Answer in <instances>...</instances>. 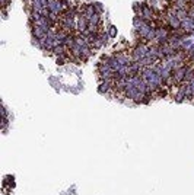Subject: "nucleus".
I'll list each match as a JSON object with an SVG mask.
<instances>
[{"instance_id":"nucleus-4","label":"nucleus","mask_w":194,"mask_h":195,"mask_svg":"<svg viewBox=\"0 0 194 195\" xmlns=\"http://www.w3.org/2000/svg\"><path fill=\"white\" fill-rule=\"evenodd\" d=\"M177 18H178L181 22L187 21V19H188V10H187V9H180V10H177Z\"/></svg>"},{"instance_id":"nucleus-5","label":"nucleus","mask_w":194,"mask_h":195,"mask_svg":"<svg viewBox=\"0 0 194 195\" xmlns=\"http://www.w3.org/2000/svg\"><path fill=\"white\" fill-rule=\"evenodd\" d=\"M108 35H110V38H116L117 37V28L114 25H111V26L108 28Z\"/></svg>"},{"instance_id":"nucleus-6","label":"nucleus","mask_w":194,"mask_h":195,"mask_svg":"<svg viewBox=\"0 0 194 195\" xmlns=\"http://www.w3.org/2000/svg\"><path fill=\"white\" fill-rule=\"evenodd\" d=\"M93 4H95V10H96V13L102 15V12H104V7L101 6V3H93Z\"/></svg>"},{"instance_id":"nucleus-1","label":"nucleus","mask_w":194,"mask_h":195,"mask_svg":"<svg viewBox=\"0 0 194 195\" xmlns=\"http://www.w3.org/2000/svg\"><path fill=\"white\" fill-rule=\"evenodd\" d=\"M187 73H188V67H187V66H184V67H181V69H177V70L174 72V77H175L177 84H183V83H184Z\"/></svg>"},{"instance_id":"nucleus-3","label":"nucleus","mask_w":194,"mask_h":195,"mask_svg":"<svg viewBox=\"0 0 194 195\" xmlns=\"http://www.w3.org/2000/svg\"><path fill=\"white\" fill-rule=\"evenodd\" d=\"M69 50L64 47V45H57V47H54L53 48V54L56 55V57H60V55H64L66 52H67Z\"/></svg>"},{"instance_id":"nucleus-2","label":"nucleus","mask_w":194,"mask_h":195,"mask_svg":"<svg viewBox=\"0 0 194 195\" xmlns=\"http://www.w3.org/2000/svg\"><path fill=\"white\" fill-rule=\"evenodd\" d=\"M165 19H166V22H168V25L175 31V29H180L181 28V21L177 18V15H171V13H166V16H165Z\"/></svg>"}]
</instances>
